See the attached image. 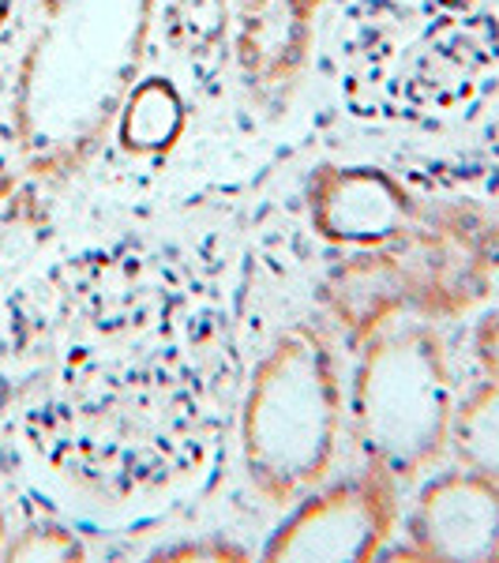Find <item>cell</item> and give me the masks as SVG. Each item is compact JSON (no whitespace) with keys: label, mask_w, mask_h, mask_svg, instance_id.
Returning <instances> with one entry per match:
<instances>
[{"label":"cell","mask_w":499,"mask_h":563,"mask_svg":"<svg viewBox=\"0 0 499 563\" xmlns=\"http://www.w3.org/2000/svg\"><path fill=\"white\" fill-rule=\"evenodd\" d=\"M8 199H12V180H0V207H4Z\"/></svg>","instance_id":"16"},{"label":"cell","mask_w":499,"mask_h":563,"mask_svg":"<svg viewBox=\"0 0 499 563\" xmlns=\"http://www.w3.org/2000/svg\"><path fill=\"white\" fill-rule=\"evenodd\" d=\"M474 353H477V365L485 376L499 379V308L488 312L485 320L477 323L474 331Z\"/></svg>","instance_id":"13"},{"label":"cell","mask_w":499,"mask_h":563,"mask_svg":"<svg viewBox=\"0 0 499 563\" xmlns=\"http://www.w3.org/2000/svg\"><path fill=\"white\" fill-rule=\"evenodd\" d=\"M12 8H15V0H0V38H4L8 20H12Z\"/></svg>","instance_id":"14"},{"label":"cell","mask_w":499,"mask_h":563,"mask_svg":"<svg viewBox=\"0 0 499 563\" xmlns=\"http://www.w3.org/2000/svg\"><path fill=\"white\" fill-rule=\"evenodd\" d=\"M154 560H248V552L241 549V544L218 538H192V541H180V544H166V549L154 552Z\"/></svg>","instance_id":"12"},{"label":"cell","mask_w":499,"mask_h":563,"mask_svg":"<svg viewBox=\"0 0 499 563\" xmlns=\"http://www.w3.org/2000/svg\"><path fill=\"white\" fill-rule=\"evenodd\" d=\"M185 129L188 102L174 79L166 76L135 79V87L129 90L113 124L121 151L135 154V158H158V154L174 151Z\"/></svg>","instance_id":"9"},{"label":"cell","mask_w":499,"mask_h":563,"mask_svg":"<svg viewBox=\"0 0 499 563\" xmlns=\"http://www.w3.org/2000/svg\"><path fill=\"white\" fill-rule=\"evenodd\" d=\"M499 222L466 199H432L395 241L365 249L323 278L320 301L350 346L379 323L458 320L492 294Z\"/></svg>","instance_id":"2"},{"label":"cell","mask_w":499,"mask_h":563,"mask_svg":"<svg viewBox=\"0 0 499 563\" xmlns=\"http://www.w3.org/2000/svg\"><path fill=\"white\" fill-rule=\"evenodd\" d=\"M402 481L379 462H365L346 477L320 481L297 499L263 544V560H331L361 563L384 552L398 522Z\"/></svg>","instance_id":"5"},{"label":"cell","mask_w":499,"mask_h":563,"mask_svg":"<svg viewBox=\"0 0 499 563\" xmlns=\"http://www.w3.org/2000/svg\"><path fill=\"white\" fill-rule=\"evenodd\" d=\"M304 207L320 241L365 252L395 241L421 211V199L391 169L323 162L304 185Z\"/></svg>","instance_id":"6"},{"label":"cell","mask_w":499,"mask_h":563,"mask_svg":"<svg viewBox=\"0 0 499 563\" xmlns=\"http://www.w3.org/2000/svg\"><path fill=\"white\" fill-rule=\"evenodd\" d=\"M350 429L365 462L410 481L447 451L455 376L447 346L429 320L398 316L357 342Z\"/></svg>","instance_id":"4"},{"label":"cell","mask_w":499,"mask_h":563,"mask_svg":"<svg viewBox=\"0 0 499 563\" xmlns=\"http://www.w3.org/2000/svg\"><path fill=\"white\" fill-rule=\"evenodd\" d=\"M342 421L346 395L331 339L312 323L278 331L241 402V459L252 488L286 507L326 481Z\"/></svg>","instance_id":"3"},{"label":"cell","mask_w":499,"mask_h":563,"mask_svg":"<svg viewBox=\"0 0 499 563\" xmlns=\"http://www.w3.org/2000/svg\"><path fill=\"white\" fill-rule=\"evenodd\" d=\"M326 0H241L237 65L259 98H278L304 71Z\"/></svg>","instance_id":"8"},{"label":"cell","mask_w":499,"mask_h":563,"mask_svg":"<svg viewBox=\"0 0 499 563\" xmlns=\"http://www.w3.org/2000/svg\"><path fill=\"white\" fill-rule=\"evenodd\" d=\"M4 541H8V519H4V504H0V552H4Z\"/></svg>","instance_id":"15"},{"label":"cell","mask_w":499,"mask_h":563,"mask_svg":"<svg viewBox=\"0 0 499 563\" xmlns=\"http://www.w3.org/2000/svg\"><path fill=\"white\" fill-rule=\"evenodd\" d=\"M447 448L458 466L496 481L499 485V379L485 376L469 395H462L451 413Z\"/></svg>","instance_id":"10"},{"label":"cell","mask_w":499,"mask_h":563,"mask_svg":"<svg viewBox=\"0 0 499 563\" xmlns=\"http://www.w3.org/2000/svg\"><path fill=\"white\" fill-rule=\"evenodd\" d=\"M158 0H38L15 68L12 140L26 174L65 180L109 140L147 60Z\"/></svg>","instance_id":"1"},{"label":"cell","mask_w":499,"mask_h":563,"mask_svg":"<svg viewBox=\"0 0 499 563\" xmlns=\"http://www.w3.org/2000/svg\"><path fill=\"white\" fill-rule=\"evenodd\" d=\"M4 560H84L87 544L60 522H34L4 541Z\"/></svg>","instance_id":"11"},{"label":"cell","mask_w":499,"mask_h":563,"mask_svg":"<svg viewBox=\"0 0 499 563\" xmlns=\"http://www.w3.org/2000/svg\"><path fill=\"white\" fill-rule=\"evenodd\" d=\"M410 544L417 560H496L499 485L466 466L429 477L413 499Z\"/></svg>","instance_id":"7"}]
</instances>
